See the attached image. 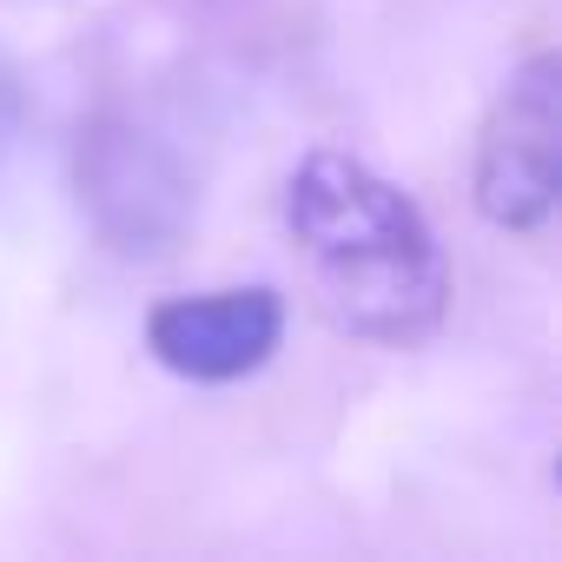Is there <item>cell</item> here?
I'll return each instance as SVG.
<instances>
[{
  "mask_svg": "<svg viewBox=\"0 0 562 562\" xmlns=\"http://www.w3.org/2000/svg\"><path fill=\"white\" fill-rule=\"evenodd\" d=\"M562 186V67L536 54L490 106L476 139V205L490 225L536 232Z\"/></svg>",
  "mask_w": 562,
  "mask_h": 562,
  "instance_id": "2",
  "label": "cell"
},
{
  "mask_svg": "<svg viewBox=\"0 0 562 562\" xmlns=\"http://www.w3.org/2000/svg\"><path fill=\"white\" fill-rule=\"evenodd\" d=\"M80 192L100 232L126 251H159L186 218V172L139 126H100L80 153Z\"/></svg>",
  "mask_w": 562,
  "mask_h": 562,
  "instance_id": "4",
  "label": "cell"
},
{
  "mask_svg": "<svg viewBox=\"0 0 562 562\" xmlns=\"http://www.w3.org/2000/svg\"><path fill=\"white\" fill-rule=\"evenodd\" d=\"M278 338H285V305H278L271 285H225V292H199V299H166L146 318L153 358L192 384L251 378L278 351Z\"/></svg>",
  "mask_w": 562,
  "mask_h": 562,
  "instance_id": "3",
  "label": "cell"
},
{
  "mask_svg": "<svg viewBox=\"0 0 562 562\" xmlns=\"http://www.w3.org/2000/svg\"><path fill=\"white\" fill-rule=\"evenodd\" d=\"M21 113H27V93H21V67L0 47V172L14 159V139H21Z\"/></svg>",
  "mask_w": 562,
  "mask_h": 562,
  "instance_id": "5",
  "label": "cell"
},
{
  "mask_svg": "<svg viewBox=\"0 0 562 562\" xmlns=\"http://www.w3.org/2000/svg\"><path fill=\"white\" fill-rule=\"evenodd\" d=\"M285 218L325 305L351 331L404 345L437 325L450 299V271L424 212L391 179H378L345 153H312L292 172Z\"/></svg>",
  "mask_w": 562,
  "mask_h": 562,
  "instance_id": "1",
  "label": "cell"
}]
</instances>
